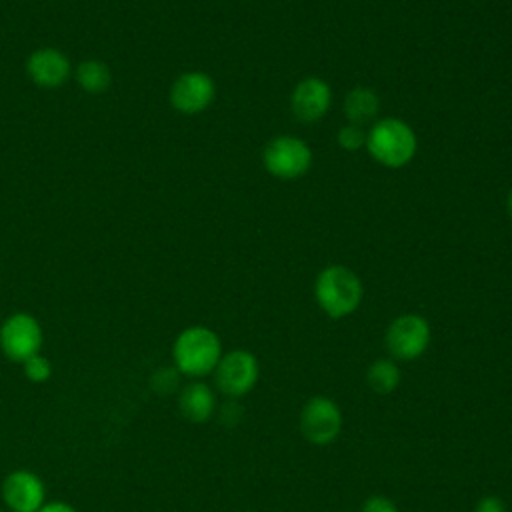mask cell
I'll use <instances>...</instances> for the list:
<instances>
[{"mask_svg":"<svg viewBox=\"0 0 512 512\" xmlns=\"http://www.w3.org/2000/svg\"><path fill=\"white\" fill-rule=\"evenodd\" d=\"M220 356V338L206 326H190L182 330L172 344L174 368L188 378H202L214 372Z\"/></svg>","mask_w":512,"mask_h":512,"instance_id":"6da1fadb","label":"cell"},{"mask_svg":"<svg viewBox=\"0 0 512 512\" xmlns=\"http://www.w3.org/2000/svg\"><path fill=\"white\" fill-rule=\"evenodd\" d=\"M362 294L360 278L340 264L324 268L314 280L316 302L330 318H344L352 314L360 306Z\"/></svg>","mask_w":512,"mask_h":512,"instance_id":"7a4b0ae2","label":"cell"},{"mask_svg":"<svg viewBox=\"0 0 512 512\" xmlns=\"http://www.w3.org/2000/svg\"><path fill=\"white\" fill-rule=\"evenodd\" d=\"M366 148L378 164L386 168H402L414 158L418 140L404 120L384 118L366 134Z\"/></svg>","mask_w":512,"mask_h":512,"instance_id":"3957f363","label":"cell"},{"mask_svg":"<svg viewBox=\"0 0 512 512\" xmlns=\"http://www.w3.org/2000/svg\"><path fill=\"white\" fill-rule=\"evenodd\" d=\"M264 168L282 180L300 178L312 164L310 146L296 136H276L262 150Z\"/></svg>","mask_w":512,"mask_h":512,"instance_id":"277c9868","label":"cell"},{"mask_svg":"<svg viewBox=\"0 0 512 512\" xmlns=\"http://www.w3.org/2000/svg\"><path fill=\"white\" fill-rule=\"evenodd\" d=\"M258 360L248 350H230L220 356L214 368V384L228 398L248 394L258 382Z\"/></svg>","mask_w":512,"mask_h":512,"instance_id":"5b68a950","label":"cell"},{"mask_svg":"<svg viewBox=\"0 0 512 512\" xmlns=\"http://www.w3.org/2000/svg\"><path fill=\"white\" fill-rule=\"evenodd\" d=\"M0 348L6 358L14 362H26L40 354L42 328L32 314H10L0 326Z\"/></svg>","mask_w":512,"mask_h":512,"instance_id":"8992f818","label":"cell"},{"mask_svg":"<svg viewBox=\"0 0 512 512\" xmlns=\"http://www.w3.org/2000/svg\"><path fill=\"white\" fill-rule=\"evenodd\" d=\"M342 430V412L328 396H312L300 410V432L316 446H326Z\"/></svg>","mask_w":512,"mask_h":512,"instance_id":"52a82bcc","label":"cell"},{"mask_svg":"<svg viewBox=\"0 0 512 512\" xmlns=\"http://www.w3.org/2000/svg\"><path fill=\"white\" fill-rule=\"evenodd\" d=\"M386 348L398 360H414L430 344V326L420 314H402L386 330Z\"/></svg>","mask_w":512,"mask_h":512,"instance_id":"ba28073f","label":"cell"},{"mask_svg":"<svg viewBox=\"0 0 512 512\" xmlns=\"http://www.w3.org/2000/svg\"><path fill=\"white\" fill-rule=\"evenodd\" d=\"M216 94L214 80L204 72H184L170 88V104L182 114H198L206 110Z\"/></svg>","mask_w":512,"mask_h":512,"instance_id":"9c48e42d","label":"cell"},{"mask_svg":"<svg viewBox=\"0 0 512 512\" xmlns=\"http://www.w3.org/2000/svg\"><path fill=\"white\" fill-rule=\"evenodd\" d=\"M44 482L30 470H14L2 482L4 504L12 512H38L44 506Z\"/></svg>","mask_w":512,"mask_h":512,"instance_id":"30bf717a","label":"cell"},{"mask_svg":"<svg viewBox=\"0 0 512 512\" xmlns=\"http://www.w3.org/2000/svg\"><path fill=\"white\" fill-rule=\"evenodd\" d=\"M330 102V86L316 76L300 80L290 96L292 114L302 122H318L328 112Z\"/></svg>","mask_w":512,"mask_h":512,"instance_id":"8fae6325","label":"cell"},{"mask_svg":"<svg viewBox=\"0 0 512 512\" xmlns=\"http://www.w3.org/2000/svg\"><path fill=\"white\" fill-rule=\"evenodd\" d=\"M26 72L38 86L58 88L70 76V62L56 48H40L28 56Z\"/></svg>","mask_w":512,"mask_h":512,"instance_id":"7c38bea8","label":"cell"},{"mask_svg":"<svg viewBox=\"0 0 512 512\" xmlns=\"http://www.w3.org/2000/svg\"><path fill=\"white\" fill-rule=\"evenodd\" d=\"M178 410L186 420L196 424L210 420L216 410L214 390L200 380L184 384L178 394Z\"/></svg>","mask_w":512,"mask_h":512,"instance_id":"4fadbf2b","label":"cell"},{"mask_svg":"<svg viewBox=\"0 0 512 512\" xmlns=\"http://www.w3.org/2000/svg\"><path fill=\"white\" fill-rule=\"evenodd\" d=\"M378 108H380V100L376 92L366 86L352 88L344 100V114L350 120V124H356V126H362L374 120V116L378 114Z\"/></svg>","mask_w":512,"mask_h":512,"instance_id":"5bb4252c","label":"cell"},{"mask_svg":"<svg viewBox=\"0 0 512 512\" xmlns=\"http://www.w3.org/2000/svg\"><path fill=\"white\" fill-rule=\"evenodd\" d=\"M366 382L376 394H390L400 384V370L394 360L378 358L368 366Z\"/></svg>","mask_w":512,"mask_h":512,"instance_id":"9a60e30c","label":"cell"},{"mask_svg":"<svg viewBox=\"0 0 512 512\" xmlns=\"http://www.w3.org/2000/svg\"><path fill=\"white\" fill-rule=\"evenodd\" d=\"M76 80H78L82 90H86L90 94H100L110 86L112 72L100 60H84L76 68Z\"/></svg>","mask_w":512,"mask_h":512,"instance_id":"2e32d148","label":"cell"},{"mask_svg":"<svg viewBox=\"0 0 512 512\" xmlns=\"http://www.w3.org/2000/svg\"><path fill=\"white\" fill-rule=\"evenodd\" d=\"M180 384V372L174 366L158 368L150 376V388L158 394H172Z\"/></svg>","mask_w":512,"mask_h":512,"instance_id":"e0dca14e","label":"cell"},{"mask_svg":"<svg viewBox=\"0 0 512 512\" xmlns=\"http://www.w3.org/2000/svg\"><path fill=\"white\" fill-rule=\"evenodd\" d=\"M22 366H24V376L30 382H36V384L46 382L50 378V374H52V364L42 354H36L32 358H28L26 362H22Z\"/></svg>","mask_w":512,"mask_h":512,"instance_id":"ac0fdd59","label":"cell"},{"mask_svg":"<svg viewBox=\"0 0 512 512\" xmlns=\"http://www.w3.org/2000/svg\"><path fill=\"white\" fill-rule=\"evenodd\" d=\"M338 144H340V148H344L348 152H356L358 148H362L366 144V134L360 126L348 124L338 130Z\"/></svg>","mask_w":512,"mask_h":512,"instance_id":"d6986e66","label":"cell"},{"mask_svg":"<svg viewBox=\"0 0 512 512\" xmlns=\"http://www.w3.org/2000/svg\"><path fill=\"white\" fill-rule=\"evenodd\" d=\"M360 512H398L396 504L386 496H368L360 508Z\"/></svg>","mask_w":512,"mask_h":512,"instance_id":"ffe728a7","label":"cell"},{"mask_svg":"<svg viewBox=\"0 0 512 512\" xmlns=\"http://www.w3.org/2000/svg\"><path fill=\"white\" fill-rule=\"evenodd\" d=\"M240 416H242V408H240V404L232 398V400H228L224 406H222V410H220V418H222V422H226V424H236L238 420H240Z\"/></svg>","mask_w":512,"mask_h":512,"instance_id":"44dd1931","label":"cell"},{"mask_svg":"<svg viewBox=\"0 0 512 512\" xmlns=\"http://www.w3.org/2000/svg\"><path fill=\"white\" fill-rule=\"evenodd\" d=\"M474 512H506V506L498 496H484L478 500Z\"/></svg>","mask_w":512,"mask_h":512,"instance_id":"7402d4cb","label":"cell"},{"mask_svg":"<svg viewBox=\"0 0 512 512\" xmlns=\"http://www.w3.org/2000/svg\"><path fill=\"white\" fill-rule=\"evenodd\" d=\"M38 512H78L76 508H72L70 504H66V502H48V504H44Z\"/></svg>","mask_w":512,"mask_h":512,"instance_id":"603a6c76","label":"cell"},{"mask_svg":"<svg viewBox=\"0 0 512 512\" xmlns=\"http://www.w3.org/2000/svg\"><path fill=\"white\" fill-rule=\"evenodd\" d=\"M506 208H508V214L512 216V188H510V192L506 196Z\"/></svg>","mask_w":512,"mask_h":512,"instance_id":"cb8c5ba5","label":"cell"},{"mask_svg":"<svg viewBox=\"0 0 512 512\" xmlns=\"http://www.w3.org/2000/svg\"><path fill=\"white\" fill-rule=\"evenodd\" d=\"M0 512H2V510H0Z\"/></svg>","mask_w":512,"mask_h":512,"instance_id":"d4e9b609","label":"cell"}]
</instances>
